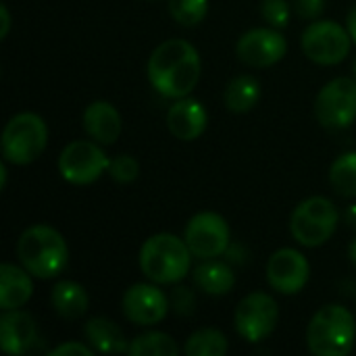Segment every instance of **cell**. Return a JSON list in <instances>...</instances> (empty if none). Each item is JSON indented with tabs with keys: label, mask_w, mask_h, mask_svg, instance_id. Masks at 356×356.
<instances>
[{
	"label": "cell",
	"mask_w": 356,
	"mask_h": 356,
	"mask_svg": "<svg viewBox=\"0 0 356 356\" xmlns=\"http://www.w3.org/2000/svg\"><path fill=\"white\" fill-rule=\"evenodd\" d=\"M148 79L165 98H184L200 81L202 63L198 50L179 38L159 44L148 58Z\"/></svg>",
	"instance_id": "1"
},
{
	"label": "cell",
	"mask_w": 356,
	"mask_h": 356,
	"mask_svg": "<svg viewBox=\"0 0 356 356\" xmlns=\"http://www.w3.org/2000/svg\"><path fill=\"white\" fill-rule=\"evenodd\" d=\"M19 263L38 280L60 275L69 263V248L63 234L50 225H31L17 240Z\"/></svg>",
	"instance_id": "2"
},
{
	"label": "cell",
	"mask_w": 356,
	"mask_h": 356,
	"mask_svg": "<svg viewBox=\"0 0 356 356\" xmlns=\"http://www.w3.org/2000/svg\"><path fill=\"white\" fill-rule=\"evenodd\" d=\"M192 250L175 234H154L140 248V271L146 280L165 286L181 282L192 267Z\"/></svg>",
	"instance_id": "3"
},
{
	"label": "cell",
	"mask_w": 356,
	"mask_h": 356,
	"mask_svg": "<svg viewBox=\"0 0 356 356\" xmlns=\"http://www.w3.org/2000/svg\"><path fill=\"white\" fill-rule=\"evenodd\" d=\"M356 340L355 315L342 305H325L307 327V346L315 356H346Z\"/></svg>",
	"instance_id": "4"
},
{
	"label": "cell",
	"mask_w": 356,
	"mask_h": 356,
	"mask_svg": "<svg viewBox=\"0 0 356 356\" xmlns=\"http://www.w3.org/2000/svg\"><path fill=\"white\" fill-rule=\"evenodd\" d=\"M48 144V127L35 113H19L2 131V156L10 165H29L42 156Z\"/></svg>",
	"instance_id": "5"
},
{
	"label": "cell",
	"mask_w": 356,
	"mask_h": 356,
	"mask_svg": "<svg viewBox=\"0 0 356 356\" xmlns=\"http://www.w3.org/2000/svg\"><path fill=\"white\" fill-rule=\"evenodd\" d=\"M338 209L330 198L311 196L294 209L290 217V232L300 246L317 248L334 236V232L338 229Z\"/></svg>",
	"instance_id": "6"
},
{
	"label": "cell",
	"mask_w": 356,
	"mask_h": 356,
	"mask_svg": "<svg viewBox=\"0 0 356 356\" xmlns=\"http://www.w3.org/2000/svg\"><path fill=\"white\" fill-rule=\"evenodd\" d=\"M102 144L90 140H75L67 144L58 154V173L73 186H90L108 171V156L100 148Z\"/></svg>",
	"instance_id": "7"
},
{
	"label": "cell",
	"mask_w": 356,
	"mask_h": 356,
	"mask_svg": "<svg viewBox=\"0 0 356 356\" xmlns=\"http://www.w3.org/2000/svg\"><path fill=\"white\" fill-rule=\"evenodd\" d=\"M302 52L309 60L332 67L342 63L348 52L353 38L348 33V27H342L336 21H313L305 31H302Z\"/></svg>",
	"instance_id": "8"
},
{
	"label": "cell",
	"mask_w": 356,
	"mask_h": 356,
	"mask_svg": "<svg viewBox=\"0 0 356 356\" xmlns=\"http://www.w3.org/2000/svg\"><path fill=\"white\" fill-rule=\"evenodd\" d=\"M315 117L323 127L342 129L356 121V79L336 77L315 98Z\"/></svg>",
	"instance_id": "9"
},
{
	"label": "cell",
	"mask_w": 356,
	"mask_h": 356,
	"mask_svg": "<svg viewBox=\"0 0 356 356\" xmlns=\"http://www.w3.org/2000/svg\"><path fill=\"white\" fill-rule=\"evenodd\" d=\"M280 321V307L267 292H252L244 296L234 315L236 332L250 344L263 342L273 334Z\"/></svg>",
	"instance_id": "10"
},
{
	"label": "cell",
	"mask_w": 356,
	"mask_h": 356,
	"mask_svg": "<svg viewBox=\"0 0 356 356\" xmlns=\"http://www.w3.org/2000/svg\"><path fill=\"white\" fill-rule=\"evenodd\" d=\"M184 240L196 259L200 261L217 259L229 248L232 232H229L227 221L221 215L213 211H204V213L194 215L188 221Z\"/></svg>",
	"instance_id": "11"
},
{
	"label": "cell",
	"mask_w": 356,
	"mask_h": 356,
	"mask_svg": "<svg viewBox=\"0 0 356 356\" xmlns=\"http://www.w3.org/2000/svg\"><path fill=\"white\" fill-rule=\"evenodd\" d=\"M288 42L275 27H254L240 35L236 44L238 58L254 69H267L286 56Z\"/></svg>",
	"instance_id": "12"
},
{
	"label": "cell",
	"mask_w": 356,
	"mask_h": 356,
	"mask_svg": "<svg viewBox=\"0 0 356 356\" xmlns=\"http://www.w3.org/2000/svg\"><path fill=\"white\" fill-rule=\"evenodd\" d=\"M311 277V265L307 257L296 248H280L267 261V282L269 286L284 294L294 296L305 290Z\"/></svg>",
	"instance_id": "13"
},
{
	"label": "cell",
	"mask_w": 356,
	"mask_h": 356,
	"mask_svg": "<svg viewBox=\"0 0 356 356\" xmlns=\"http://www.w3.org/2000/svg\"><path fill=\"white\" fill-rule=\"evenodd\" d=\"M123 315L136 325H156L169 313V298L159 284H134L125 290L121 300Z\"/></svg>",
	"instance_id": "14"
},
{
	"label": "cell",
	"mask_w": 356,
	"mask_h": 356,
	"mask_svg": "<svg viewBox=\"0 0 356 356\" xmlns=\"http://www.w3.org/2000/svg\"><path fill=\"white\" fill-rule=\"evenodd\" d=\"M207 123H209V115H207L204 104L188 96L177 98L167 111L169 131L177 140H184V142H192L200 138L207 129Z\"/></svg>",
	"instance_id": "15"
},
{
	"label": "cell",
	"mask_w": 356,
	"mask_h": 356,
	"mask_svg": "<svg viewBox=\"0 0 356 356\" xmlns=\"http://www.w3.org/2000/svg\"><path fill=\"white\" fill-rule=\"evenodd\" d=\"M38 338L35 321L19 309L4 311L0 317V348L6 355H25Z\"/></svg>",
	"instance_id": "16"
},
{
	"label": "cell",
	"mask_w": 356,
	"mask_h": 356,
	"mask_svg": "<svg viewBox=\"0 0 356 356\" xmlns=\"http://www.w3.org/2000/svg\"><path fill=\"white\" fill-rule=\"evenodd\" d=\"M83 131L98 144L111 146L121 136V115L117 106L106 100H94L81 115Z\"/></svg>",
	"instance_id": "17"
},
{
	"label": "cell",
	"mask_w": 356,
	"mask_h": 356,
	"mask_svg": "<svg viewBox=\"0 0 356 356\" xmlns=\"http://www.w3.org/2000/svg\"><path fill=\"white\" fill-rule=\"evenodd\" d=\"M33 275L21 265L2 263L0 265V309H21L33 296Z\"/></svg>",
	"instance_id": "18"
},
{
	"label": "cell",
	"mask_w": 356,
	"mask_h": 356,
	"mask_svg": "<svg viewBox=\"0 0 356 356\" xmlns=\"http://www.w3.org/2000/svg\"><path fill=\"white\" fill-rule=\"evenodd\" d=\"M86 342L94 348V353L102 355H117L129 348V340L125 338L123 330L108 317H94L83 325Z\"/></svg>",
	"instance_id": "19"
},
{
	"label": "cell",
	"mask_w": 356,
	"mask_h": 356,
	"mask_svg": "<svg viewBox=\"0 0 356 356\" xmlns=\"http://www.w3.org/2000/svg\"><path fill=\"white\" fill-rule=\"evenodd\" d=\"M194 284L200 288V292L209 296H225L236 286V273L227 263H221L217 259H204L192 273Z\"/></svg>",
	"instance_id": "20"
},
{
	"label": "cell",
	"mask_w": 356,
	"mask_h": 356,
	"mask_svg": "<svg viewBox=\"0 0 356 356\" xmlns=\"http://www.w3.org/2000/svg\"><path fill=\"white\" fill-rule=\"evenodd\" d=\"M50 305L58 317L75 321V319L86 315L90 298H88V292L81 284L71 282V280H63V282L54 284V288L50 292Z\"/></svg>",
	"instance_id": "21"
},
{
	"label": "cell",
	"mask_w": 356,
	"mask_h": 356,
	"mask_svg": "<svg viewBox=\"0 0 356 356\" xmlns=\"http://www.w3.org/2000/svg\"><path fill=\"white\" fill-rule=\"evenodd\" d=\"M261 100V83L252 75H238L225 88V106L232 113H248Z\"/></svg>",
	"instance_id": "22"
},
{
	"label": "cell",
	"mask_w": 356,
	"mask_h": 356,
	"mask_svg": "<svg viewBox=\"0 0 356 356\" xmlns=\"http://www.w3.org/2000/svg\"><path fill=\"white\" fill-rule=\"evenodd\" d=\"M227 350H229V342L225 334L213 327L194 332L184 346V353L188 356H225Z\"/></svg>",
	"instance_id": "23"
},
{
	"label": "cell",
	"mask_w": 356,
	"mask_h": 356,
	"mask_svg": "<svg viewBox=\"0 0 356 356\" xmlns=\"http://www.w3.org/2000/svg\"><path fill=\"white\" fill-rule=\"evenodd\" d=\"M129 356H175L179 355L177 342L163 332H148L129 342Z\"/></svg>",
	"instance_id": "24"
},
{
	"label": "cell",
	"mask_w": 356,
	"mask_h": 356,
	"mask_svg": "<svg viewBox=\"0 0 356 356\" xmlns=\"http://www.w3.org/2000/svg\"><path fill=\"white\" fill-rule=\"evenodd\" d=\"M330 181L340 196L356 198V152H346L334 161Z\"/></svg>",
	"instance_id": "25"
},
{
	"label": "cell",
	"mask_w": 356,
	"mask_h": 356,
	"mask_svg": "<svg viewBox=\"0 0 356 356\" xmlns=\"http://www.w3.org/2000/svg\"><path fill=\"white\" fill-rule=\"evenodd\" d=\"M171 17L184 27H196L209 13V0H169Z\"/></svg>",
	"instance_id": "26"
},
{
	"label": "cell",
	"mask_w": 356,
	"mask_h": 356,
	"mask_svg": "<svg viewBox=\"0 0 356 356\" xmlns=\"http://www.w3.org/2000/svg\"><path fill=\"white\" fill-rule=\"evenodd\" d=\"M108 175L117 184H131L140 175V163L129 154H119L108 163Z\"/></svg>",
	"instance_id": "27"
},
{
	"label": "cell",
	"mask_w": 356,
	"mask_h": 356,
	"mask_svg": "<svg viewBox=\"0 0 356 356\" xmlns=\"http://www.w3.org/2000/svg\"><path fill=\"white\" fill-rule=\"evenodd\" d=\"M261 15L271 27L284 29L290 23V4L288 0H263Z\"/></svg>",
	"instance_id": "28"
},
{
	"label": "cell",
	"mask_w": 356,
	"mask_h": 356,
	"mask_svg": "<svg viewBox=\"0 0 356 356\" xmlns=\"http://www.w3.org/2000/svg\"><path fill=\"white\" fill-rule=\"evenodd\" d=\"M294 6H296V13L302 19L315 21L325 10V0H294Z\"/></svg>",
	"instance_id": "29"
},
{
	"label": "cell",
	"mask_w": 356,
	"mask_h": 356,
	"mask_svg": "<svg viewBox=\"0 0 356 356\" xmlns=\"http://www.w3.org/2000/svg\"><path fill=\"white\" fill-rule=\"evenodd\" d=\"M94 348L86 342H65L50 350V356H92Z\"/></svg>",
	"instance_id": "30"
},
{
	"label": "cell",
	"mask_w": 356,
	"mask_h": 356,
	"mask_svg": "<svg viewBox=\"0 0 356 356\" xmlns=\"http://www.w3.org/2000/svg\"><path fill=\"white\" fill-rule=\"evenodd\" d=\"M171 305L175 307L179 315H190L194 311V294L188 288H175Z\"/></svg>",
	"instance_id": "31"
},
{
	"label": "cell",
	"mask_w": 356,
	"mask_h": 356,
	"mask_svg": "<svg viewBox=\"0 0 356 356\" xmlns=\"http://www.w3.org/2000/svg\"><path fill=\"white\" fill-rule=\"evenodd\" d=\"M0 17H2V27H0V38L4 40L10 31V13L6 4H0Z\"/></svg>",
	"instance_id": "32"
},
{
	"label": "cell",
	"mask_w": 356,
	"mask_h": 356,
	"mask_svg": "<svg viewBox=\"0 0 356 356\" xmlns=\"http://www.w3.org/2000/svg\"><path fill=\"white\" fill-rule=\"evenodd\" d=\"M346 27H348V33H350L353 42L356 44V6L350 8V13H348V17H346Z\"/></svg>",
	"instance_id": "33"
},
{
	"label": "cell",
	"mask_w": 356,
	"mask_h": 356,
	"mask_svg": "<svg viewBox=\"0 0 356 356\" xmlns=\"http://www.w3.org/2000/svg\"><path fill=\"white\" fill-rule=\"evenodd\" d=\"M344 217H346V223H348V227L356 229V204H353V207H348V209H346Z\"/></svg>",
	"instance_id": "34"
},
{
	"label": "cell",
	"mask_w": 356,
	"mask_h": 356,
	"mask_svg": "<svg viewBox=\"0 0 356 356\" xmlns=\"http://www.w3.org/2000/svg\"><path fill=\"white\" fill-rule=\"evenodd\" d=\"M6 173H8V171H6V165L2 163V165H0V188H2V190L6 188Z\"/></svg>",
	"instance_id": "35"
},
{
	"label": "cell",
	"mask_w": 356,
	"mask_h": 356,
	"mask_svg": "<svg viewBox=\"0 0 356 356\" xmlns=\"http://www.w3.org/2000/svg\"><path fill=\"white\" fill-rule=\"evenodd\" d=\"M348 259H350V263L356 267V240H353V244L348 246Z\"/></svg>",
	"instance_id": "36"
},
{
	"label": "cell",
	"mask_w": 356,
	"mask_h": 356,
	"mask_svg": "<svg viewBox=\"0 0 356 356\" xmlns=\"http://www.w3.org/2000/svg\"><path fill=\"white\" fill-rule=\"evenodd\" d=\"M353 77L356 79V58H355V63H353Z\"/></svg>",
	"instance_id": "37"
}]
</instances>
